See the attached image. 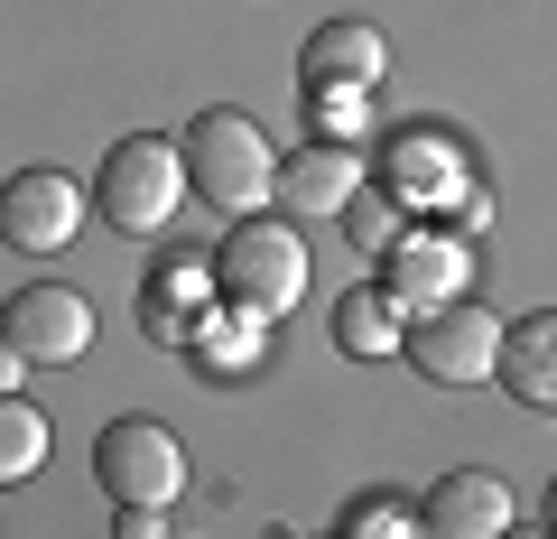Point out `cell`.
Masks as SVG:
<instances>
[{"label":"cell","mask_w":557,"mask_h":539,"mask_svg":"<svg viewBox=\"0 0 557 539\" xmlns=\"http://www.w3.org/2000/svg\"><path fill=\"white\" fill-rule=\"evenodd\" d=\"M177 159H186V196H205L214 215H260L278 196V149L251 112L233 102H205L196 121L177 131Z\"/></svg>","instance_id":"obj_1"},{"label":"cell","mask_w":557,"mask_h":539,"mask_svg":"<svg viewBox=\"0 0 557 539\" xmlns=\"http://www.w3.org/2000/svg\"><path fill=\"white\" fill-rule=\"evenodd\" d=\"M214 289L242 298V307H260V317H288L307 298V233L278 223L270 205L260 215H233V233L214 242Z\"/></svg>","instance_id":"obj_2"},{"label":"cell","mask_w":557,"mask_h":539,"mask_svg":"<svg viewBox=\"0 0 557 539\" xmlns=\"http://www.w3.org/2000/svg\"><path fill=\"white\" fill-rule=\"evenodd\" d=\"M177 205H186V159H177V140L131 131V140L102 149V168H94V215L112 223V233H168Z\"/></svg>","instance_id":"obj_3"},{"label":"cell","mask_w":557,"mask_h":539,"mask_svg":"<svg viewBox=\"0 0 557 539\" xmlns=\"http://www.w3.org/2000/svg\"><path fill=\"white\" fill-rule=\"evenodd\" d=\"M381 289H391V307H399L409 326L437 317V307L474 298V242L446 233V223H409V233L381 252Z\"/></svg>","instance_id":"obj_4"},{"label":"cell","mask_w":557,"mask_h":539,"mask_svg":"<svg viewBox=\"0 0 557 539\" xmlns=\"http://www.w3.org/2000/svg\"><path fill=\"white\" fill-rule=\"evenodd\" d=\"M399 354L418 363V381H437V391H483V381L502 372V317L483 298H456V307H437V317H418L409 335H399Z\"/></svg>","instance_id":"obj_5"},{"label":"cell","mask_w":557,"mask_h":539,"mask_svg":"<svg viewBox=\"0 0 557 539\" xmlns=\"http://www.w3.org/2000/svg\"><path fill=\"white\" fill-rule=\"evenodd\" d=\"M94 483L112 502H139V512H168L186 493V446L168 438L159 419H112L94 438Z\"/></svg>","instance_id":"obj_6"},{"label":"cell","mask_w":557,"mask_h":539,"mask_svg":"<svg viewBox=\"0 0 557 539\" xmlns=\"http://www.w3.org/2000/svg\"><path fill=\"white\" fill-rule=\"evenodd\" d=\"M474 186V159H465L456 131H437V121H409L391 149H381V196H399V215H428L446 223V205Z\"/></svg>","instance_id":"obj_7"},{"label":"cell","mask_w":557,"mask_h":539,"mask_svg":"<svg viewBox=\"0 0 557 539\" xmlns=\"http://www.w3.org/2000/svg\"><path fill=\"white\" fill-rule=\"evenodd\" d=\"M0 344L38 372V363H84L94 354V298L65 280H28L10 289V307H0Z\"/></svg>","instance_id":"obj_8"},{"label":"cell","mask_w":557,"mask_h":539,"mask_svg":"<svg viewBox=\"0 0 557 539\" xmlns=\"http://www.w3.org/2000/svg\"><path fill=\"white\" fill-rule=\"evenodd\" d=\"M84 196L94 186H75L65 168H20V177L0 186V242L20 260H57L84 233Z\"/></svg>","instance_id":"obj_9"},{"label":"cell","mask_w":557,"mask_h":539,"mask_svg":"<svg viewBox=\"0 0 557 539\" xmlns=\"http://www.w3.org/2000/svg\"><path fill=\"white\" fill-rule=\"evenodd\" d=\"M214 252H196V242H177V252L149 270V289H139V326H149V344H168V354H186V335H196V317L214 307Z\"/></svg>","instance_id":"obj_10"},{"label":"cell","mask_w":557,"mask_h":539,"mask_svg":"<svg viewBox=\"0 0 557 539\" xmlns=\"http://www.w3.org/2000/svg\"><path fill=\"white\" fill-rule=\"evenodd\" d=\"M270 326L278 317H260V307H242V298H214L196 317V335H186V363H196L205 381H251L260 363H270Z\"/></svg>","instance_id":"obj_11"},{"label":"cell","mask_w":557,"mask_h":539,"mask_svg":"<svg viewBox=\"0 0 557 539\" xmlns=\"http://www.w3.org/2000/svg\"><path fill=\"white\" fill-rule=\"evenodd\" d=\"M418 512H428L437 539H502V530H511V483H502L493 465H456V475L428 483Z\"/></svg>","instance_id":"obj_12"},{"label":"cell","mask_w":557,"mask_h":539,"mask_svg":"<svg viewBox=\"0 0 557 539\" xmlns=\"http://www.w3.org/2000/svg\"><path fill=\"white\" fill-rule=\"evenodd\" d=\"M362 186H372L362 177V149H344V140H307V149L278 159V205L288 215H344Z\"/></svg>","instance_id":"obj_13"},{"label":"cell","mask_w":557,"mask_h":539,"mask_svg":"<svg viewBox=\"0 0 557 539\" xmlns=\"http://www.w3.org/2000/svg\"><path fill=\"white\" fill-rule=\"evenodd\" d=\"M381 75H391V38L372 20H325L298 47V84H354V94H372Z\"/></svg>","instance_id":"obj_14"},{"label":"cell","mask_w":557,"mask_h":539,"mask_svg":"<svg viewBox=\"0 0 557 539\" xmlns=\"http://www.w3.org/2000/svg\"><path fill=\"white\" fill-rule=\"evenodd\" d=\"M493 381L520 400V409H557V307L502 326V372Z\"/></svg>","instance_id":"obj_15"},{"label":"cell","mask_w":557,"mask_h":539,"mask_svg":"<svg viewBox=\"0 0 557 539\" xmlns=\"http://www.w3.org/2000/svg\"><path fill=\"white\" fill-rule=\"evenodd\" d=\"M399 335H409V317L391 307V289H344L335 298V354L344 363H381V354H399Z\"/></svg>","instance_id":"obj_16"},{"label":"cell","mask_w":557,"mask_h":539,"mask_svg":"<svg viewBox=\"0 0 557 539\" xmlns=\"http://www.w3.org/2000/svg\"><path fill=\"white\" fill-rule=\"evenodd\" d=\"M38 465H47V409L0 391V483H28Z\"/></svg>","instance_id":"obj_17"},{"label":"cell","mask_w":557,"mask_h":539,"mask_svg":"<svg viewBox=\"0 0 557 539\" xmlns=\"http://www.w3.org/2000/svg\"><path fill=\"white\" fill-rule=\"evenodd\" d=\"M307 121H317V140L362 149L372 140V94H354V84H307Z\"/></svg>","instance_id":"obj_18"},{"label":"cell","mask_w":557,"mask_h":539,"mask_svg":"<svg viewBox=\"0 0 557 539\" xmlns=\"http://www.w3.org/2000/svg\"><path fill=\"white\" fill-rule=\"evenodd\" d=\"M335 539H428V512L409 493H362L354 512L335 520Z\"/></svg>","instance_id":"obj_19"},{"label":"cell","mask_w":557,"mask_h":539,"mask_svg":"<svg viewBox=\"0 0 557 539\" xmlns=\"http://www.w3.org/2000/svg\"><path fill=\"white\" fill-rule=\"evenodd\" d=\"M344 233H354V252H391V242L399 233H409V215H399V196H381V186H362V196L354 205H344Z\"/></svg>","instance_id":"obj_20"},{"label":"cell","mask_w":557,"mask_h":539,"mask_svg":"<svg viewBox=\"0 0 557 539\" xmlns=\"http://www.w3.org/2000/svg\"><path fill=\"white\" fill-rule=\"evenodd\" d=\"M112 539H168V512H139V502H112Z\"/></svg>","instance_id":"obj_21"},{"label":"cell","mask_w":557,"mask_h":539,"mask_svg":"<svg viewBox=\"0 0 557 539\" xmlns=\"http://www.w3.org/2000/svg\"><path fill=\"white\" fill-rule=\"evenodd\" d=\"M20 372H28V363L10 354V344H0V391H20Z\"/></svg>","instance_id":"obj_22"},{"label":"cell","mask_w":557,"mask_h":539,"mask_svg":"<svg viewBox=\"0 0 557 539\" xmlns=\"http://www.w3.org/2000/svg\"><path fill=\"white\" fill-rule=\"evenodd\" d=\"M502 539H557V530H502Z\"/></svg>","instance_id":"obj_23"},{"label":"cell","mask_w":557,"mask_h":539,"mask_svg":"<svg viewBox=\"0 0 557 539\" xmlns=\"http://www.w3.org/2000/svg\"><path fill=\"white\" fill-rule=\"evenodd\" d=\"M548 530H557V483H548Z\"/></svg>","instance_id":"obj_24"}]
</instances>
